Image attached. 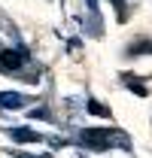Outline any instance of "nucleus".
<instances>
[{"label":"nucleus","instance_id":"nucleus-1","mask_svg":"<svg viewBox=\"0 0 152 158\" xmlns=\"http://www.w3.org/2000/svg\"><path fill=\"white\" fill-rule=\"evenodd\" d=\"M79 143L85 146V149H95V152H107L113 143H119V149H128L131 143L125 134H119L113 128H82L79 131Z\"/></svg>","mask_w":152,"mask_h":158},{"label":"nucleus","instance_id":"nucleus-2","mask_svg":"<svg viewBox=\"0 0 152 158\" xmlns=\"http://www.w3.org/2000/svg\"><path fill=\"white\" fill-rule=\"evenodd\" d=\"M31 61V52L24 46H15V49H0V70L3 73H15L24 64Z\"/></svg>","mask_w":152,"mask_h":158},{"label":"nucleus","instance_id":"nucleus-3","mask_svg":"<svg viewBox=\"0 0 152 158\" xmlns=\"http://www.w3.org/2000/svg\"><path fill=\"white\" fill-rule=\"evenodd\" d=\"M9 137L15 140V143H40L43 134L34 131V128H9Z\"/></svg>","mask_w":152,"mask_h":158},{"label":"nucleus","instance_id":"nucleus-4","mask_svg":"<svg viewBox=\"0 0 152 158\" xmlns=\"http://www.w3.org/2000/svg\"><path fill=\"white\" fill-rule=\"evenodd\" d=\"M24 94L19 91H0V110H21L24 106Z\"/></svg>","mask_w":152,"mask_h":158},{"label":"nucleus","instance_id":"nucleus-5","mask_svg":"<svg viewBox=\"0 0 152 158\" xmlns=\"http://www.w3.org/2000/svg\"><path fill=\"white\" fill-rule=\"evenodd\" d=\"M122 82H125V85H128V88H134V91H137V94H140V98H146V94H149V91H146V85H143V82H137V79H134V73H122Z\"/></svg>","mask_w":152,"mask_h":158},{"label":"nucleus","instance_id":"nucleus-6","mask_svg":"<svg viewBox=\"0 0 152 158\" xmlns=\"http://www.w3.org/2000/svg\"><path fill=\"white\" fill-rule=\"evenodd\" d=\"M85 110H88L91 116H103V118H110V106H103V103H97V100H88V103H85Z\"/></svg>","mask_w":152,"mask_h":158},{"label":"nucleus","instance_id":"nucleus-7","mask_svg":"<svg viewBox=\"0 0 152 158\" xmlns=\"http://www.w3.org/2000/svg\"><path fill=\"white\" fill-rule=\"evenodd\" d=\"M146 52H152V43H134L128 49V55H146Z\"/></svg>","mask_w":152,"mask_h":158},{"label":"nucleus","instance_id":"nucleus-8","mask_svg":"<svg viewBox=\"0 0 152 158\" xmlns=\"http://www.w3.org/2000/svg\"><path fill=\"white\" fill-rule=\"evenodd\" d=\"M31 118H49V110L46 106H37V110H31Z\"/></svg>","mask_w":152,"mask_h":158},{"label":"nucleus","instance_id":"nucleus-9","mask_svg":"<svg viewBox=\"0 0 152 158\" xmlns=\"http://www.w3.org/2000/svg\"><path fill=\"white\" fill-rule=\"evenodd\" d=\"M12 158H37V155H24V152H15ZM40 158H49V155H40Z\"/></svg>","mask_w":152,"mask_h":158},{"label":"nucleus","instance_id":"nucleus-10","mask_svg":"<svg viewBox=\"0 0 152 158\" xmlns=\"http://www.w3.org/2000/svg\"><path fill=\"white\" fill-rule=\"evenodd\" d=\"M110 3H116V6H119V9H122V6H125V0H110Z\"/></svg>","mask_w":152,"mask_h":158}]
</instances>
